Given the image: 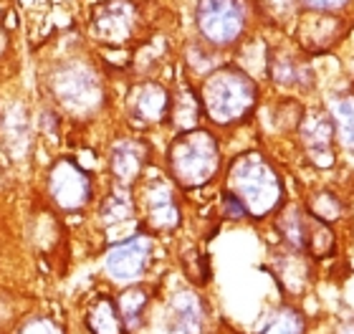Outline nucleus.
Returning <instances> with one entry per match:
<instances>
[{
  "instance_id": "1",
  "label": "nucleus",
  "mask_w": 354,
  "mask_h": 334,
  "mask_svg": "<svg viewBox=\"0 0 354 334\" xmlns=\"http://www.w3.org/2000/svg\"><path fill=\"white\" fill-rule=\"evenodd\" d=\"M38 84L44 97L74 122L99 117L109 102V82L104 66L86 46L84 33H79L68 48L61 46L51 59L41 64Z\"/></svg>"
},
{
  "instance_id": "2",
  "label": "nucleus",
  "mask_w": 354,
  "mask_h": 334,
  "mask_svg": "<svg viewBox=\"0 0 354 334\" xmlns=\"http://www.w3.org/2000/svg\"><path fill=\"white\" fill-rule=\"evenodd\" d=\"M198 97L203 117L215 127H236L251 117L259 104V84L241 64H221L200 82Z\"/></svg>"
},
{
  "instance_id": "3",
  "label": "nucleus",
  "mask_w": 354,
  "mask_h": 334,
  "mask_svg": "<svg viewBox=\"0 0 354 334\" xmlns=\"http://www.w3.org/2000/svg\"><path fill=\"white\" fill-rule=\"evenodd\" d=\"M225 190L243 203L245 213L253 221H263L283 203V180L263 152L248 149L228 165Z\"/></svg>"
},
{
  "instance_id": "4",
  "label": "nucleus",
  "mask_w": 354,
  "mask_h": 334,
  "mask_svg": "<svg viewBox=\"0 0 354 334\" xmlns=\"http://www.w3.org/2000/svg\"><path fill=\"white\" fill-rule=\"evenodd\" d=\"M221 167V145L210 129L195 127L187 132H177L167 147V172L172 183L183 190H200L210 185Z\"/></svg>"
},
{
  "instance_id": "5",
  "label": "nucleus",
  "mask_w": 354,
  "mask_h": 334,
  "mask_svg": "<svg viewBox=\"0 0 354 334\" xmlns=\"http://www.w3.org/2000/svg\"><path fill=\"white\" fill-rule=\"evenodd\" d=\"M82 33L91 51H122L140 44L142 8L137 0H94Z\"/></svg>"
},
{
  "instance_id": "6",
  "label": "nucleus",
  "mask_w": 354,
  "mask_h": 334,
  "mask_svg": "<svg viewBox=\"0 0 354 334\" xmlns=\"http://www.w3.org/2000/svg\"><path fill=\"white\" fill-rule=\"evenodd\" d=\"M253 21L251 0H195L192 23L203 44L215 51H233L243 44Z\"/></svg>"
},
{
  "instance_id": "7",
  "label": "nucleus",
  "mask_w": 354,
  "mask_h": 334,
  "mask_svg": "<svg viewBox=\"0 0 354 334\" xmlns=\"http://www.w3.org/2000/svg\"><path fill=\"white\" fill-rule=\"evenodd\" d=\"M44 190L51 208L64 216L86 213L96 198L94 175L86 170V165H82L79 157L71 155L53 157L51 165L46 167Z\"/></svg>"
},
{
  "instance_id": "8",
  "label": "nucleus",
  "mask_w": 354,
  "mask_h": 334,
  "mask_svg": "<svg viewBox=\"0 0 354 334\" xmlns=\"http://www.w3.org/2000/svg\"><path fill=\"white\" fill-rule=\"evenodd\" d=\"M132 195L137 216L152 233H172L180 228L183 208H180L175 183L165 178L142 180L132 187Z\"/></svg>"
},
{
  "instance_id": "9",
  "label": "nucleus",
  "mask_w": 354,
  "mask_h": 334,
  "mask_svg": "<svg viewBox=\"0 0 354 334\" xmlns=\"http://www.w3.org/2000/svg\"><path fill=\"white\" fill-rule=\"evenodd\" d=\"M170 89L160 79L145 76L129 84L124 94V114L127 122L134 129H149V127H162L170 122Z\"/></svg>"
},
{
  "instance_id": "10",
  "label": "nucleus",
  "mask_w": 354,
  "mask_h": 334,
  "mask_svg": "<svg viewBox=\"0 0 354 334\" xmlns=\"http://www.w3.org/2000/svg\"><path fill=\"white\" fill-rule=\"evenodd\" d=\"M152 251H155V241L147 233H134L111 245L104 259V271L111 281L132 284L145 276L152 261Z\"/></svg>"
},
{
  "instance_id": "11",
  "label": "nucleus",
  "mask_w": 354,
  "mask_h": 334,
  "mask_svg": "<svg viewBox=\"0 0 354 334\" xmlns=\"http://www.w3.org/2000/svg\"><path fill=\"white\" fill-rule=\"evenodd\" d=\"M152 163V147L142 137H119L111 142L106 155V170L117 187L132 190L142 180L147 165Z\"/></svg>"
},
{
  "instance_id": "12",
  "label": "nucleus",
  "mask_w": 354,
  "mask_h": 334,
  "mask_svg": "<svg viewBox=\"0 0 354 334\" xmlns=\"http://www.w3.org/2000/svg\"><path fill=\"white\" fill-rule=\"evenodd\" d=\"M299 137L314 167L334 165V119L326 109H304L299 119Z\"/></svg>"
},
{
  "instance_id": "13",
  "label": "nucleus",
  "mask_w": 354,
  "mask_h": 334,
  "mask_svg": "<svg viewBox=\"0 0 354 334\" xmlns=\"http://www.w3.org/2000/svg\"><path fill=\"white\" fill-rule=\"evenodd\" d=\"M266 76L271 79L276 86H311V74L309 64H304V59L286 44H273L266 48Z\"/></svg>"
},
{
  "instance_id": "14",
  "label": "nucleus",
  "mask_w": 354,
  "mask_h": 334,
  "mask_svg": "<svg viewBox=\"0 0 354 334\" xmlns=\"http://www.w3.org/2000/svg\"><path fill=\"white\" fill-rule=\"evenodd\" d=\"M342 38V23L329 13L306 10L296 26V44L309 53H324Z\"/></svg>"
},
{
  "instance_id": "15",
  "label": "nucleus",
  "mask_w": 354,
  "mask_h": 334,
  "mask_svg": "<svg viewBox=\"0 0 354 334\" xmlns=\"http://www.w3.org/2000/svg\"><path fill=\"white\" fill-rule=\"evenodd\" d=\"M170 122L177 132H187L195 129L203 119V104H200L198 89H192L190 84H177L175 89H170Z\"/></svg>"
},
{
  "instance_id": "16",
  "label": "nucleus",
  "mask_w": 354,
  "mask_h": 334,
  "mask_svg": "<svg viewBox=\"0 0 354 334\" xmlns=\"http://www.w3.org/2000/svg\"><path fill=\"white\" fill-rule=\"evenodd\" d=\"M30 114L21 102L3 106L0 114V137L8 149H28L30 142Z\"/></svg>"
},
{
  "instance_id": "17",
  "label": "nucleus",
  "mask_w": 354,
  "mask_h": 334,
  "mask_svg": "<svg viewBox=\"0 0 354 334\" xmlns=\"http://www.w3.org/2000/svg\"><path fill=\"white\" fill-rule=\"evenodd\" d=\"M84 324L91 334H124V322L119 317L117 301L106 294L91 299L84 314Z\"/></svg>"
},
{
  "instance_id": "18",
  "label": "nucleus",
  "mask_w": 354,
  "mask_h": 334,
  "mask_svg": "<svg viewBox=\"0 0 354 334\" xmlns=\"http://www.w3.org/2000/svg\"><path fill=\"white\" fill-rule=\"evenodd\" d=\"M96 218L104 228H117L122 223H129L137 218V208H134V195L132 190L127 187H117L111 193H106L99 201V208H96Z\"/></svg>"
},
{
  "instance_id": "19",
  "label": "nucleus",
  "mask_w": 354,
  "mask_h": 334,
  "mask_svg": "<svg viewBox=\"0 0 354 334\" xmlns=\"http://www.w3.org/2000/svg\"><path fill=\"white\" fill-rule=\"evenodd\" d=\"M273 274L283 284V289L294 291H304L306 281H309V261L301 251H294V248H286L273 259Z\"/></svg>"
},
{
  "instance_id": "20",
  "label": "nucleus",
  "mask_w": 354,
  "mask_h": 334,
  "mask_svg": "<svg viewBox=\"0 0 354 334\" xmlns=\"http://www.w3.org/2000/svg\"><path fill=\"white\" fill-rule=\"evenodd\" d=\"M170 314H172V327L180 334H200L203 322H205L203 299L195 291H180V294H175Z\"/></svg>"
},
{
  "instance_id": "21",
  "label": "nucleus",
  "mask_w": 354,
  "mask_h": 334,
  "mask_svg": "<svg viewBox=\"0 0 354 334\" xmlns=\"http://www.w3.org/2000/svg\"><path fill=\"white\" fill-rule=\"evenodd\" d=\"M309 221H311V216L301 208V205H286V208H279L276 230H279V236L286 248H294V251L304 253Z\"/></svg>"
},
{
  "instance_id": "22",
  "label": "nucleus",
  "mask_w": 354,
  "mask_h": 334,
  "mask_svg": "<svg viewBox=\"0 0 354 334\" xmlns=\"http://www.w3.org/2000/svg\"><path fill=\"white\" fill-rule=\"evenodd\" d=\"M119 309V317L124 322L127 329H140L142 322H145V314H147L149 304V294L145 286L140 284H132V286H124L119 291V297L114 299Z\"/></svg>"
},
{
  "instance_id": "23",
  "label": "nucleus",
  "mask_w": 354,
  "mask_h": 334,
  "mask_svg": "<svg viewBox=\"0 0 354 334\" xmlns=\"http://www.w3.org/2000/svg\"><path fill=\"white\" fill-rule=\"evenodd\" d=\"M221 56H223V53L215 51L213 46H207V44H203L200 38H195V41H190V44L185 46L183 64H185V68H187L190 74H198L200 79H205L213 68H218L223 64Z\"/></svg>"
},
{
  "instance_id": "24",
  "label": "nucleus",
  "mask_w": 354,
  "mask_h": 334,
  "mask_svg": "<svg viewBox=\"0 0 354 334\" xmlns=\"http://www.w3.org/2000/svg\"><path fill=\"white\" fill-rule=\"evenodd\" d=\"M334 248H337V236L329 223L317 221L311 216L309 230H306V245H304V253L311 256V259H326L332 256Z\"/></svg>"
},
{
  "instance_id": "25",
  "label": "nucleus",
  "mask_w": 354,
  "mask_h": 334,
  "mask_svg": "<svg viewBox=\"0 0 354 334\" xmlns=\"http://www.w3.org/2000/svg\"><path fill=\"white\" fill-rule=\"evenodd\" d=\"M334 129L344 147L354 149V94H342L332 102Z\"/></svg>"
},
{
  "instance_id": "26",
  "label": "nucleus",
  "mask_w": 354,
  "mask_h": 334,
  "mask_svg": "<svg viewBox=\"0 0 354 334\" xmlns=\"http://www.w3.org/2000/svg\"><path fill=\"white\" fill-rule=\"evenodd\" d=\"M304 210L314 216L317 221H324V223H334L339 221L342 213H344V205L332 190H314V193L306 198V205Z\"/></svg>"
},
{
  "instance_id": "27",
  "label": "nucleus",
  "mask_w": 354,
  "mask_h": 334,
  "mask_svg": "<svg viewBox=\"0 0 354 334\" xmlns=\"http://www.w3.org/2000/svg\"><path fill=\"white\" fill-rule=\"evenodd\" d=\"M306 332V319L294 306H283L273 314L261 334H304Z\"/></svg>"
},
{
  "instance_id": "28",
  "label": "nucleus",
  "mask_w": 354,
  "mask_h": 334,
  "mask_svg": "<svg viewBox=\"0 0 354 334\" xmlns=\"http://www.w3.org/2000/svg\"><path fill=\"white\" fill-rule=\"evenodd\" d=\"M296 0H253V8H259V13L276 26H283L296 13Z\"/></svg>"
},
{
  "instance_id": "29",
  "label": "nucleus",
  "mask_w": 354,
  "mask_h": 334,
  "mask_svg": "<svg viewBox=\"0 0 354 334\" xmlns=\"http://www.w3.org/2000/svg\"><path fill=\"white\" fill-rule=\"evenodd\" d=\"M183 271H185V276H187L192 284H198V286L210 279L207 259L198 251V248H187V251L183 253Z\"/></svg>"
},
{
  "instance_id": "30",
  "label": "nucleus",
  "mask_w": 354,
  "mask_h": 334,
  "mask_svg": "<svg viewBox=\"0 0 354 334\" xmlns=\"http://www.w3.org/2000/svg\"><path fill=\"white\" fill-rule=\"evenodd\" d=\"M61 122H64V114L46 99L44 106H41L36 114V129L41 134H46V137L56 140V137L61 134Z\"/></svg>"
},
{
  "instance_id": "31",
  "label": "nucleus",
  "mask_w": 354,
  "mask_h": 334,
  "mask_svg": "<svg viewBox=\"0 0 354 334\" xmlns=\"http://www.w3.org/2000/svg\"><path fill=\"white\" fill-rule=\"evenodd\" d=\"M15 334H64V327L59 322H53L51 317H33Z\"/></svg>"
},
{
  "instance_id": "32",
  "label": "nucleus",
  "mask_w": 354,
  "mask_h": 334,
  "mask_svg": "<svg viewBox=\"0 0 354 334\" xmlns=\"http://www.w3.org/2000/svg\"><path fill=\"white\" fill-rule=\"evenodd\" d=\"M221 213H223V218H228V221H243V218H248L243 203L238 201L233 193H228L225 187H223V193H221Z\"/></svg>"
},
{
  "instance_id": "33",
  "label": "nucleus",
  "mask_w": 354,
  "mask_h": 334,
  "mask_svg": "<svg viewBox=\"0 0 354 334\" xmlns=\"http://www.w3.org/2000/svg\"><path fill=\"white\" fill-rule=\"evenodd\" d=\"M304 10H317V13H334L349 3V0H296Z\"/></svg>"
},
{
  "instance_id": "34",
  "label": "nucleus",
  "mask_w": 354,
  "mask_h": 334,
  "mask_svg": "<svg viewBox=\"0 0 354 334\" xmlns=\"http://www.w3.org/2000/svg\"><path fill=\"white\" fill-rule=\"evenodd\" d=\"M339 334H354V324H349V327H342Z\"/></svg>"
},
{
  "instance_id": "35",
  "label": "nucleus",
  "mask_w": 354,
  "mask_h": 334,
  "mask_svg": "<svg viewBox=\"0 0 354 334\" xmlns=\"http://www.w3.org/2000/svg\"><path fill=\"white\" fill-rule=\"evenodd\" d=\"M0 114H3V97H0Z\"/></svg>"
}]
</instances>
